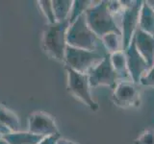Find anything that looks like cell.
<instances>
[{"label": "cell", "instance_id": "obj_6", "mask_svg": "<svg viewBox=\"0 0 154 144\" xmlns=\"http://www.w3.org/2000/svg\"><path fill=\"white\" fill-rule=\"evenodd\" d=\"M67 73V88L77 99L93 110L98 109V104L93 98L88 74L80 73L69 67H66Z\"/></svg>", "mask_w": 154, "mask_h": 144}, {"label": "cell", "instance_id": "obj_1", "mask_svg": "<svg viewBox=\"0 0 154 144\" xmlns=\"http://www.w3.org/2000/svg\"><path fill=\"white\" fill-rule=\"evenodd\" d=\"M66 40L67 46L90 51L106 52L101 40L89 27L85 14L79 16L75 21L69 24Z\"/></svg>", "mask_w": 154, "mask_h": 144}, {"label": "cell", "instance_id": "obj_18", "mask_svg": "<svg viewBox=\"0 0 154 144\" xmlns=\"http://www.w3.org/2000/svg\"><path fill=\"white\" fill-rule=\"evenodd\" d=\"M94 1H90V0H74L72 3V8L69 16V24L75 21L79 16L85 14V13L93 6Z\"/></svg>", "mask_w": 154, "mask_h": 144}, {"label": "cell", "instance_id": "obj_5", "mask_svg": "<svg viewBox=\"0 0 154 144\" xmlns=\"http://www.w3.org/2000/svg\"><path fill=\"white\" fill-rule=\"evenodd\" d=\"M123 10L120 16V31L122 38V50L129 46L132 38L139 28V16L143 1H122Z\"/></svg>", "mask_w": 154, "mask_h": 144}, {"label": "cell", "instance_id": "obj_24", "mask_svg": "<svg viewBox=\"0 0 154 144\" xmlns=\"http://www.w3.org/2000/svg\"><path fill=\"white\" fill-rule=\"evenodd\" d=\"M57 144H77V143H75L74 141L69 140V139L60 137V138H59V140H58V142H57Z\"/></svg>", "mask_w": 154, "mask_h": 144}, {"label": "cell", "instance_id": "obj_15", "mask_svg": "<svg viewBox=\"0 0 154 144\" xmlns=\"http://www.w3.org/2000/svg\"><path fill=\"white\" fill-rule=\"evenodd\" d=\"M72 3H73L72 0H52V7L56 22L69 21Z\"/></svg>", "mask_w": 154, "mask_h": 144}, {"label": "cell", "instance_id": "obj_12", "mask_svg": "<svg viewBox=\"0 0 154 144\" xmlns=\"http://www.w3.org/2000/svg\"><path fill=\"white\" fill-rule=\"evenodd\" d=\"M139 29L154 37V9L147 3L143 1L139 16Z\"/></svg>", "mask_w": 154, "mask_h": 144}, {"label": "cell", "instance_id": "obj_26", "mask_svg": "<svg viewBox=\"0 0 154 144\" xmlns=\"http://www.w3.org/2000/svg\"><path fill=\"white\" fill-rule=\"evenodd\" d=\"M147 3L150 5V6L154 9V1H147Z\"/></svg>", "mask_w": 154, "mask_h": 144}, {"label": "cell", "instance_id": "obj_9", "mask_svg": "<svg viewBox=\"0 0 154 144\" xmlns=\"http://www.w3.org/2000/svg\"><path fill=\"white\" fill-rule=\"evenodd\" d=\"M28 132L42 137L60 136L55 119L43 112H35L30 115L28 119Z\"/></svg>", "mask_w": 154, "mask_h": 144}, {"label": "cell", "instance_id": "obj_11", "mask_svg": "<svg viewBox=\"0 0 154 144\" xmlns=\"http://www.w3.org/2000/svg\"><path fill=\"white\" fill-rule=\"evenodd\" d=\"M135 44L140 54L147 62L149 66L154 64V37L138 28L134 36Z\"/></svg>", "mask_w": 154, "mask_h": 144}, {"label": "cell", "instance_id": "obj_2", "mask_svg": "<svg viewBox=\"0 0 154 144\" xmlns=\"http://www.w3.org/2000/svg\"><path fill=\"white\" fill-rule=\"evenodd\" d=\"M85 17L91 30L99 38L112 32L122 35L120 27L109 11L107 1L94 2L93 6L85 13Z\"/></svg>", "mask_w": 154, "mask_h": 144}, {"label": "cell", "instance_id": "obj_25", "mask_svg": "<svg viewBox=\"0 0 154 144\" xmlns=\"http://www.w3.org/2000/svg\"><path fill=\"white\" fill-rule=\"evenodd\" d=\"M0 144H10V143L4 137H2V138H0Z\"/></svg>", "mask_w": 154, "mask_h": 144}, {"label": "cell", "instance_id": "obj_16", "mask_svg": "<svg viewBox=\"0 0 154 144\" xmlns=\"http://www.w3.org/2000/svg\"><path fill=\"white\" fill-rule=\"evenodd\" d=\"M0 122L4 124L11 132H18L20 130V121L13 110L0 104Z\"/></svg>", "mask_w": 154, "mask_h": 144}, {"label": "cell", "instance_id": "obj_21", "mask_svg": "<svg viewBox=\"0 0 154 144\" xmlns=\"http://www.w3.org/2000/svg\"><path fill=\"white\" fill-rule=\"evenodd\" d=\"M139 84L144 86H154V64L149 67L146 74L140 80Z\"/></svg>", "mask_w": 154, "mask_h": 144}, {"label": "cell", "instance_id": "obj_23", "mask_svg": "<svg viewBox=\"0 0 154 144\" xmlns=\"http://www.w3.org/2000/svg\"><path fill=\"white\" fill-rule=\"evenodd\" d=\"M10 133H12L10 130L5 126L4 124H2L1 122H0V138L4 137L5 136H7V134H9Z\"/></svg>", "mask_w": 154, "mask_h": 144}, {"label": "cell", "instance_id": "obj_17", "mask_svg": "<svg viewBox=\"0 0 154 144\" xmlns=\"http://www.w3.org/2000/svg\"><path fill=\"white\" fill-rule=\"evenodd\" d=\"M104 49L108 54L123 51L122 50V35L118 33H108L100 38Z\"/></svg>", "mask_w": 154, "mask_h": 144}, {"label": "cell", "instance_id": "obj_10", "mask_svg": "<svg viewBox=\"0 0 154 144\" xmlns=\"http://www.w3.org/2000/svg\"><path fill=\"white\" fill-rule=\"evenodd\" d=\"M124 53L125 57H126L127 68L130 79L133 83L139 84L141 78L146 74V72L149 69L150 66L137 50L134 38H132L129 46L124 50Z\"/></svg>", "mask_w": 154, "mask_h": 144}, {"label": "cell", "instance_id": "obj_4", "mask_svg": "<svg viewBox=\"0 0 154 144\" xmlns=\"http://www.w3.org/2000/svg\"><path fill=\"white\" fill-rule=\"evenodd\" d=\"M107 54L108 53L102 51H90L67 46L64 62L66 67L80 73L88 74Z\"/></svg>", "mask_w": 154, "mask_h": 144}, {"label": "cell", "instance_id": "obj_13", "mask_svg": "<svg viewBox=\"0 0 154 144\" xmlns=\"http://www.w3.org/2000/svg\"><path fill=\"white\" fill-rule=\"evenodd\" d=\"M110 61L119 81H131L127 68V62L124 51H119L110 54Z\"/></svg>", "mask_w": 154, "mask_h": 144}, {"label": "cell", "instance_id": "obj_22", "mask_svg": "<svg viewBox=\"0 0 154 144\" xmlns=\"http://www.w3.org/2000/svg\"><path fill=\"white\" fill-rule=\"evenodd\" d=\"M61 136H46L43 137L42 140L38 142V144H57Z\"/></svg>", "mask_w": 154, "mask_h": 144}, {"label": "cell", "instance_id": "obj_3", "mask_svg": "<svg viewBox=\"0 0 154 144\" xmlns=\"http://www.w3.org/2000/svg\"><path fill=\"white\" fill-rule=\"evenodd\" d=\"M69 27V21L48 24L42 36V44L48 55L63 62L67 48L66 35Z\"/></svg>", "mask_w": 154, "mask_h": 144}, {"label": "cell", "instance_id": "obj_14", "mask_svg": "<svg viewBox=\"0 0 154 144\" xmlns=\"http://www.w3.org/2000/svg\"><path fill=\"white\" fill-rule=\"evenodd\" d=\"M4 138L10 144H38L43 137L38 136L37 134H34L30 132H12Z\"/></svg>", "mask_w": 154, "mask_h": 144}, {"label": "cell", "instance_id": "obj_19", "mask_svg": "<svg viewBox=\"0 0 154 144\" xmlns=\"http://www.w3.org/2000/svg\"><path fill=\"white\" fill-rule=\"evenodd\" d=\"M38 4L45 16L46 17L48 24L55 23L56 19L54 16V12H53L52 0H41V1H38Z\"/></svg>", "mask_w": 154, "mask_h": 144}, {"label": "cell", "instance_id": "obj_20", "mask_svg": "<svg viewBox=\"0 0 154 144\" xmlns=\"http://www.w3.org/2000/svg\"><path fill=\"white\" fill-rule=\"evenodd\" d=\"M134 144H154V129H146L139 134Z\"/></svg>", "mask_w": 154, "mask_h": 144}, {"label": "cell", "instance_id": "obj_7", "mask_svg": "<svg viewBox=\"0 0 154 144\" xmlns=\"http://www.w3.org/2000/svg\"><path fill=\"white\" fill-rule=\"evenodd\" d=\"M88 76L91 88L100 86L115 88L119 82V77L111 64L110 54L106 55L104 59L89 72Z\"/></svg>", "mask_w": 154, "mask_h": 144}, {"label": "cell", "instance_id": "obj_8", "mask_svg": "<svg viewBox=\"0 0 154 144\" xmlns=\"http://www.w3.org/2000/svg\"><path fill=\"white\" fill-rule=\"evenodd\" d=\"M112 98L114 104L119 108L138 107L141 102V92L138 84L132 81H119L115 86Z\"/></svg>", "mask_w": 154, "mask_h": 144}]
</instances>
